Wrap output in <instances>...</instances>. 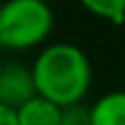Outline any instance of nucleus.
Masks as SVG:
<instances>
[{
	"label": "nucleus",
	"mask_w": 125,
	"mask_h": 125,
	"mask_svg": "<svg viewBox=\"0 0 125 125\" xmlns=\"http://www.w3.org/2000/svg\"><path fill=\"white\" fill-rule=\"evenodd\" d=\"M35 94L59 108L83 101L92 86V64L83 48L70 42H53L44 46L31 66Z\"/></svg>",
	"instance_id": "nucleus-1"
},
{
	"label": "nucleus",
	"mask_w": 125,
	"mask_h": 125,
	"mask_svg": "<svg viewBox=\"0 0 125 125\" xmlns=\"http://www.w3.org/2000/svg\"><path fill=\"white\" fill-rule=\"evenodd\" d=\"M55 26L53 9L42 0H9L0 4V44L9 51H29L48 40Z\"/></svg>",
	"instance_id": "nucleus-2"
},
{
	"label": "nucleus",
	"mask_w": 125,
	"mask_h": 125,
	"mask_svg": "<svg viewBox=\"0 0 125 125\" xmlns=\"http://www.w3.org/2000/svg\"><path fill=\"white\" fill-rule=\"evenodd\" d=\"M31 97H35L31 66L15 59L0 64V105L18 110Z\"/></svg>",
	"instance_id": "nucleus-3"
},
{
	"label": "nucleus",
	"mask_w": 125,
	"mask_h": 125,
	"mask_svg": "<svg viewBox=\"0 0 125 125\" xmlns=\"http://www.w3.org/2000/svg\"><path fill=\"white\" fill-rule=\"evenodd\" d=\"M90 110V125H125V90L101 94Z\"/></svg>",
	"instance_id": "nucleus-4"
},
{
	"label": "nucleus",
	"mask_w": 125,
	"mask_h": 125,
	"mask_svg": "<svg viewBox=\"0 0 125 125\" xmlns=\"http://www.w3.org/2000/svg\"><path fill=\"white\" fill-rule=\"evenodd\" d=\"M15 119L18 125H59L62 108L35 94L15 110Z\"/></svg>",
	"instance_id": "nucleus-5"
},
{
	"label": "nucleus",
	"mask_w": 125,
	"mask_h": 125,
	"mask_svg": "<svg viewBox=\"0 0 125 125\" xmlns=\"http://www.w3.org/2000/svg\"><path fill=\"white\" fill-rule=\"evenodd\" d=\"M83 9L114 26L125 24V0H86Z\"/></svg>",
	"instance_id": "nucleus-6"
},
{
	"label": "nucleus",
	"mask_w": 125,
	"mask_h": 125,
	"mask_svg": "<svg viewBox=\"0 0 125 125\" xmlns=\"http://www.w3.org/2000/svg\"><path fill=\"white\" fill-rule=\"evenodd\" d=\"M59 125H90V110L83 103L62 108V119Z\"/></svg>",
	"instance_id": "nucleus-7"
},
{
	"label": "nucleus",
	"mask_w": 125,
	"mask_h": 125,
	"mask_svg": "<svg viewBox=\"0 0 125 125\" xmlns=\"http://www.w3.org/2000/svg\"><path fill=\"white\" fill-rule=\"evenodd\" d=\"M0 125H18L15 110H11L7 105H0Z\"/></svg>",
	"instance_id": "nucleus-8"
},
{
	"label": "nucleus",
	"mask_w": 125,
	"mask_h": 125,
	"mask_svg": "<svg viewBox=\"0 0 125 125\" xmlns=\"http://www.w3.org/2000/svg\"><path fill=\"white\" fill-rule=\"evenodd\" d=\"M0 51H2V44H0Z\"/></svg>",
	"instance_id": "nucleus-9"
}]
</instances>
